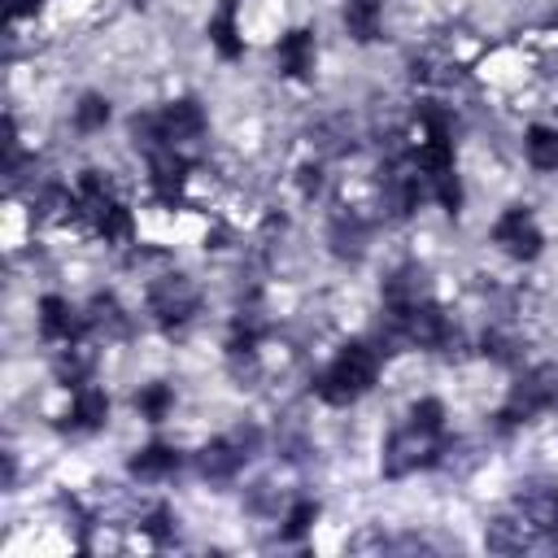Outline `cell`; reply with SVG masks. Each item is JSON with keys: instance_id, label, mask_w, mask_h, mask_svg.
<instances>
[{"instance_id": "obj_23", "label": "cell", "mask_w": 558, "mask_h": 558, "mask_svg": "<svg viewBox=\"0 0 558 558\" xmlns=\"http://www.w3.org/2000/svg\"><path fill=\"white\" fill-rule=\"evenodd\" d=\"M296 187H301V196H318L323 192V166L318 161L296 166Z\"/></svg>"}, {"instance_id": "obj_9", "label": "cell", "mask_w": 558, "mask_h": 558, "mask_svg": "<svg viewBox=\"0 0 558 558\" xmlns=\"http://www.w3.org/2000/svg\"><path fill=\"white\" fill-rule=\"evenodd\" d=\"M314 61H318V44H314V31L296 26V31H283L279 44H275V65L283 78H310L314 74Z\"/></svg>"}, {"instance_id": "obj_3", "label": "cell", "mask_w": 558, "mask_h": 558, "mask_svg": "<svg viewBox=\"0 0 558 558\" xmlns=\"http://www.w3.org/2000/svg\"><path fill=\"white\" fill-rule=\"evenodd\" d=\"M201 305V292L192 288L187 275H161L148 283V314L161 327H183Z\"/></svg>"}, {"instance_id": "obj_12", "label": "cell", "mask_w": 558, "mask_h": 558, "mask_svg": "<svg viewBox=\"0 0 558 558\" xmlns=\"http://www.w3.org/2000/svg\"><path fill=\"white\" fill-rule=\"evenodd\" d=\"M523 157H527L532 170L554 174V170H558V126L532 122V126L523 131Z\"/></svg>"}, {"instance_id": "obj_20", "label": "cell", "mask_w": 558, "mask_h": 558, "mask_svg": "<svg viewBox=\"0 0 558 558\" xmlns=\"http://www.w3.org/2000/svg\"><path fill=\"white\" fill-rule=\"evenodd\" d=\"M427 192L440 201L445 214H458L462 209V179H458V170H445V174L427 179Z\"/></svg>"}, {"instance_id": "obj_4", "label": "cell", "mask_w": 558, "mask_h": 558, "mask_svg": "<svg viewBox=\"0 0 558 558\" xmlns=\"http://www.w3.org/2000/svg\"><path fill=\"white\" fill-rule=\"evenodd\" d=\"M187 179H192V161L179 157L174 148L148 157V192H153L157 205L174 209V205L183 201V192H187Z\"/></svg>"}, {"instance_id": "obj_14", "label": "cell", "mask_w": 558, "mask_h": 558, "mask_svg": "<svg viewBox=\"0 0 558 558\" xmlns=\"http://www.w3.org/2000/svg\"><path fill=\"white\" fill-rule=\"evenodd\" d=\"M362 244H366V218L353 214V209H336V218H331V248L340 257H357Z\"/></svg>"}, {"instance_id": "obj_17", "label": "cell", "mask_w": 558, "mask_h": 558, "mask_svg": "<svg viewBox=\"0 0 558 558\" xmlns=\"http://www.w3.org/2000/svg\"><path fill=\"white\" fill-rule=\"evenodd\" d=\"M109 100L100 96V92H83L78 96V105H74V131L78 135H96V131H105L109 126Z\"/></svg>"}, {"instance_id": "obj_1", "label": "cell", "mask_w": 558, "mask_h": 558, "mask_svg": "<svg viewBox=\"0 0 558 558\" xmlns=\"http://www.w3.org/2000/svg\"><path fill=\"white\" fill-rule=\"evenodd\" d=\"M375 379H379V349L366 344V340H349V344H340L336 357L310 379V388H314V397H318L323 405L344 410V405H353L357 397H366V392L375 388Z\"/></svg>"}, {"instance_id": "obj_16", "label": "cell", "mask_w": 558, "mask_h": 558, "mask_svg": "<svg viewBox=\"0 0 558 558\" xmlns=\"http://www.w3.org/2000/svg\"><path fill=\"white\" fill-rule=\"evenodd\" d=\"M135 414H140L144 423H166V418L174 414V388L161 384V379L144 384V388L135 392Z\"/></svg>"}, {"instance_id": "obj_24", "label": "cell", "mask_w": 558, "mask_h": 558, "mask_svg": "<svg viewBox=\"0 0 558 558\" xmlns=\"http://www.w3.org/2000/svg\"><path fill=\"white\" fill-rule=\"evenodd\" d=\"M44 9V0H9V13L22 22V17H35Z\"/></svg>"}, {"instance_id": "obj_6", "label": "cell", "mask_w": 558, "mask_h": 558, "mask_svg": "<svg viewBox=\"0 0 558 558\" xmlns=\"http://www.w3.org/2000/svg\"><path fill=\"white\" fill-rule=\"evenodd\" d=\"M35 327H39V336H44L48 344H74V340L87 331V318H78L65 296L48 292V296H39V305H35Z\"/></svg>"}, {"instance_id": "obj_15", "label": "cell", "mask_w": 558, "mask_h": 558, "mask_svg": "<svg viewBox=\"0 0 558 558\" xmlns=\"http://www.w3.org/2000/svg\"><path fill=\"white\" fill-rule=\"evenodd\" d=\"M87 310H92V314H83L87 327H96V331H105V336H126V331H131V318H126V310L118 305L113 292H96Z\"/></svg>"}, {"instance_id": "obj_2", "label": "cell", "mask_w": 558, "mask_h": 558, "mask_svg": "<svg viewBox=\"0 0 558 558\" xmlns=\"http://www.w3.org/2000/svg\"><path fill=\"white\" fill-rule=\"evenodd\" d=\"M488 235H493V244H497L506 257H514V262H536L541 248H545V235H541V227H536V218H532L527 205L501 209Z\"/></svg>"}, {"instance_id": "obj_21", "label": "cell", "mask_w": 558, "mask_h": 558, "mask_svg": "<svg viewBox=\"0 0 558 558\" xmlns=\"http://www.w3.org/2000/svg\"><path fill=\"white\" fill-rule=\"evenodd\" d=\"M140 527H144L157 545H166V541L174 536V510H170V506H153V510L140 519Z\"/></svg>"}, {"instance_id": "obj_19", "label": "cell", "mask_w": 558, "mask_h": 558, "mask_svg": "<svg viewBox=\"0 0 558 558\" xmlns=\"http://www.w3.org/2000/svg\"><path fill=\"white\" fill-rule=\"evenodd\" d=\"M314 523H318V501H314V497H296V501L288 506V514H283V536H288V541H301Z\"/></svg>"}, {"instance_id": "obj_18", "label": "cell", "mask_w": 558, "mask_h": 558, "mask_svg": "<svg viewBox=\"0 0 558 558\" xmlns=\"http://www.w3.org/2000/svg\"><path fill=\"white\" fill-rule=\"evenodd\" d=\"M410 427H418L427 436H445V401L440 397H418L410 405Z\"/></svg>"}, {"instance_id": "obj_5", "label": "cell", "mask_w": 558, "mask_h": 558, "mask_svg": "<svg viewBox=\"0 0 558 558\" xmlns=\"http://www.w3.org/2000/svg\"><path fill=\"white\" fill-rule=\"evenodd\" d=\"M157 118H161V131H166L170 148L201 140L205 126H209V113H205V105H201L196 96H174V100H166V105L157 109Z\"/></svg>"}, {"instance_id": "obj_22", "label": "cell", "mask_w": 558, "mask_h": 558, "mask_svg": "<svg viewBox=\"0 0 558 558\" xmlns=\"http://www.w3.org/2000/svg\"><path fill=\"white\" fill-rule=\"evenodd\" d=\"M510 527H514V519L488 523V549H523V545H527V532H523V527L510 532Z\"/></svg>"}, {"instance_id": "obj_10", "label": "cell", "mask_w": 558, "mask_h": 558, "mask_svg": "<svg viewBox=\"0 0 558 558\" xmlns=\"http://www.w3.org/2000/svg\"><path fill=\"white\" fill-rule=\"evenodd\" d=\"M109 423V392L100 384H78L70 392V410H65V427L70 432H100Z\"/></svg>"}, {"instance_id": "obj_8", "label": "cell", "mask_w": 558, "mask_h": 558, "mask_svg": "<svg viewBox=\"0 0 558 558\" xmlns=\"http://www.w3.org/2000/svg\"><path fill=\"white\" fill-rule=\"evenodd\" d=\"M205 35H209V48H214L222 61H240V57H244L240 0H218V9H214L209 22H205Z\"/></svg>"}, {"instance_id": "obj_7", "label": "cell", "mask_w": 558, "mask_h": 558, "mask_svg": "<svg viewBox=\"0 0 558 558\" xmlns=\"http://www.w3.org/2000/svg\"><path fill=\"white\" fill-rule=\"evenodd\" d=\"M248 458H253V453L235 440V432H227V436H214L209 445H201V453H196V471H201L205 480H235L240 466H244Z\"/></svg>"}, {"instance_id": "obj_13", "label": "cell", "mask_w": 558, "mask_h": 558, "mask_svg": "<svg viewBox=\"0 0 558 558\" xmlns=\"http://www.w3.org/2000/svg\"><path fill=\"white\" fill-rule=\"evenodd\" d=\"M344 31H349L357 44L379 39V31H384V9H379V0H344Z\"/></svg>"}, {"instance_id": "obj_11", "label": "cell", "mask_w": 558, "mask_h": 558, "mask_svg": "<svg viewBox=\"0 0 558 558\" xmlns=\"http://www.w3.org/2000/svg\"><path fill=\"white\" fill-rule=\"evenodd\" d=\"M179 462H183V453L174 445L153 440V445H144V449L131 453V475L135 480H170L179 471Z\"/></svg>"}]
</instances>
